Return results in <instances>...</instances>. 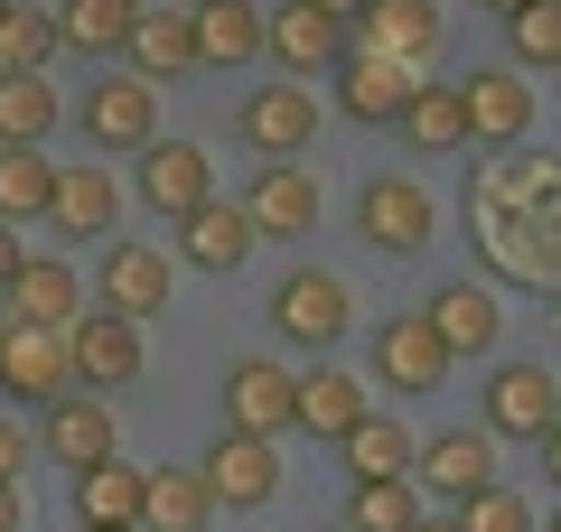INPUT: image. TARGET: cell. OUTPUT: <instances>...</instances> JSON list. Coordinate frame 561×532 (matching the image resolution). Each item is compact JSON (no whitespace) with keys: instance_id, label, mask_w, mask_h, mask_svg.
<instances>
[{"instance_id":"6da1fadb","label":"cell","mask_w":561,"mask_h":532,"mask_svg":"<svg viewBox=\"0 0 561 532\" xmlns=\"http://www.w3.org/2000/svg\"><path fill=\"white\" fill-rule=\"evenodd\" d=\"M356 234L375 243V253H431V234H440V206H431V187H421V177H365L356 187Z\"/></svg>"},{"instance_id":"7a4b0ae2","label":"cell","mask_w":561,"mask_h":532,"mask_svg":"<svg viewBox=\"0 0 561 532\" xmlns=\"http://www.w3.org/2000/svg\"><path fill=\"white\" fill-rule=\"evenodd\" d=\"M66 365H76V393H122V383L150 374V346H140L131 317L113 309H84L76 327H66Z\"/></svg>"},{"instance_id":"3957f363","label":"cell","mask_w":561,"mask_h":532,"mask_svg":"<svg viewBox=\"0 0 561 532\" xmlns=\"http://www.w3.org/2000/svg\"><path fill=\"white\" fill-rule=\"evenodd\" d=\"M346 317H356V299H346V280L319 271V262H300V271L272 290V327L290 336V346H309V355H337Z\"/></svg>"},{"instance_id":"277c9868","label":"cell","mask_w":561,"mask_h":532,"mask_svg":"<svg viewBox=\"0 0 561 532\" xmlns=\"http://www.w3.org/2000/svg\"><path fill=\"white\" fill-rule=\"evenodd\" d=\"M440 38H449L440 0H365L356 20H346V47H365V57H393V66H412V76L440 57Z\"/></svg>"},{"instance_id":"5b68a950","label":"cell","mask_w":561,"mask_h":532,"mask_svg":"<svg viewBox=\"0 0 561 532\" xmlns=\"http://www.w3.org/2000/svg\"><path fill=\"white\" fill-rule=\"evenodd\" d=\"M243 224H253V234L262 243H300V234H319V177H309L300 169V159H262V169H253V187H243Z\"/></svg>"},{"instance_id":"8992f818","label":"cell","mask_w":561,"mask_h":532,"mask_svg":"<svg viewBox=\"0 0 561 532\" xmlns=\"http://www.w3.org/2000/svg\"><path fill=\"white\" fill-rule=\"evenodd\" d=\"M412 476H421L412 495H431L440 513H468L486 486H505V476H496V449H486V430H440L431 449H412Z\"/></svg>"},{"instance_id":"52a82bcc","label":"cell","mask_w":561,"mask_h":532,"mask_svg":"<svg viewBox=\"0 0 561 532\" xmlns=\"http://www.w3.org/2000/svg\"><path fill=\"white\" fill-rule=\"evenodd\" d=\"M84 140H94L103 159H140L150 140H160V84H140V76H103L94 94H84Z\"/></svg>"},{"instance_id":"ba28073f","label":"cell","mask_w":561,"mask_h":532,"mask_svg":"<svg viewBox=\"0 0 561 532\" xmlns=\"http://www.w3.org/2000/svg\"><path fill=\"white\" fill-rule=\"evenodd\" d=\"M234 131L253 159H300L309 140H319V94L309 84H253V94L234 103Z\"/></svg>"},{"instance_id":"9c48e42d","label":"cell","mask_w":561,"mask_h":532,"mask_svg":"<svg viewBox=\"0 0 561 532\" xmlns=\"http://www.w3.org/2000/svg\"><path fill=\"white\" fill-rule=\"evenodd\" d=\"M169 280H179V262H169L160 243L113 234V243H103V271H94V299H103L113 317H131V327H140V317L169 309Z\"/></svg>"},{"instance_id":"30bf717a","label":"cell","mask_w":561,"mask_h":532,"mask_svg":"<svg viewBox=\"0 0 561 532\" xmlns=\"http://www.w3.org/2000/svg\"><path fill=\"white\" fill-rule=\"evenodd\" d=\"M0 393L10 402H57L76 393V365H66V327H20V317H0Z\"/></svg>"},{"instance_id":"8fae6325","label":"cell","mask_w":561,"mask_h":532,"mask_svg":"<svg viewBox=\"0 0 561 532\" xmlns=\"http://www.w3.org/2000/svg\"><path fill=\"white\" fill-rule=\"evenodd\" d=\"M38 449L57 458L66 476H84V467H103V458H122L113 402H103V393H57V402L38 412Z\"/></svg>"},{"instance_id":"7c38bea8","label":"cell","mask_w":561,"mask_h":532,"mask_svg":"<svg viewBox=\"0 0 561 532\" xmlns=\"http://www.w3.org/2000/svg\"><path fill=\"white\" fill-rule=\"evenodd\" d=\"M459 122L486 150H515V140L534 131V84H524L515 66H478V76H459Z\"/></svg>"},{"instance_id":"4fadbf2b","label":"cell","mask_w":561,"mask_h":532,"mask_svg":"<svg viewBox=\"0 0 561 532\" xmlns=\"http://www.w3.org/2000/svg\"><path fill=\"white\" fill-rule=\"evenodd\" d=\"M197 476H206V495H216V505L262 513V505L280 495V449H272V439H243V430H225L216 449L197 458Z\"/></svg>"},{"instance_id":"5bb4252c","label":"cell","mask_w":561,"mask_h":532,"mask_svg":"<svg viewBox=\"0 0 561 532\" xmlns=\"http://www.w3.org/2000/svg\"><path fill=\"white\" fill-rule=\"evenodd\" d=\"M561 420L552 365H496L486 374V439H542Z\"/></svg>"},{"instance_id":"9a60e30c","label":"cell","mask_w":561,"mask_h":532,"mask_svg":"<svg viewBox=\"0 0 561 532\" xmlns=\"http://www.w3.org/2000/svg\"><path fill=\"white\" fill-rule=\"evenodd\" d=\"M449 365H459V355L431 336V317H421V309H412V317H383V327H375V383H393V393H440Z\"/></svg>"},{"instance_id":"2e32d148","label":"cell","mask_w":561,"mask_h":532,"mask_svg":"<svg viewBox=\"0 0 561 532\" xmlns=\"http://www.w3.org/2000/svg\"><path fill=\"white\" fill-rule=\"evenodd\" d=\"M356 420H365V383L346 374L337 355H319L309 374H290V430H309V439H328V449H337Z\"/></svg>"},{"instance_id":"e0dca14e","label":"cell","mask_w":561,"mask_h":532,"mask_svg":"<svg viewBox=\"0 0 561 532\" xmlns=\"http://www.w3.org/2000/svg\"><path fill=\"white\" fill-rule=\"evenodd\" d=\"M140 197L160 206L169 224H187L206 197H216V169H206V150H197V140H169V131H160L150 150H140Z\"/></svg>"},{"instance_id":"ac0fdd59","label":"cell","mask_w":561,"mask_h":532,"mask_svg":"<svg viewBox=\"0 0 561 532\" xmlns=\"http://www.w3.org/2000/svg\"><path fill=\"white\" fill-rule=\"evenodd\" d=\"M262 47H272L290 76H328V66L346 57V20H328L309 0H280V10H262Z\"/></svg>"},{"instance_id":"d6986e66","label":"cell","mask_w":561,"mask_h":532,"mask_svg":"<svg viewBox=\"0 0 561 532\" xmlns=\"http://www.w3.org/2000/svg\"><path fill=\"white\" fill-rule=\"evenodd\" d=\"M10 317H20V327H76L84 317V271L76 262H57V253H38V262H20V271H10Z\"/></svg>"},{"instance_id":"ffe728a7","label":"cell","mask_w":561,"mask_h":532,"mask_svg":"<svg viewBox=\"0 0 561 532\" xmlns=\"http://www.w3.org/2000/svg\"><path fill=\"white\" fill-rule=\"evenodd\" d=\"M225 430H243V439L290 430V374H280L272 355H243L234 374H225Z\"/></svg>"},{"instance_id":"44dd1931","label":"cell","mask_w":561,"mask_h":532,"mask_svg":"<svg viewBox=\"0 0 561 532\" xmlns=\"http://www.w3.org/2000/svg\"><path fill=\"white\" fill-rule=\"evenodd\" d=\"M328 76H337V113L346 122H393L402 103H412V66H393V57H365V47H346L337 66H328Z\"/></svg>"},{"instance_id":"7402d4cb","label":"cell","mask_w":561,"mask_h":532,"mask_svg":"<svg viewBox=\"0 0 561 532\" xmlns=\"http://www.w3.org/2000/svg\"><path fill=\"white\" fill-rule=\"evenodd\" d=\"M47 216H57V234L76 243H113L122 234V197H113V169H57V197H47Z\"/></svg>"},{"instance_id":"603a6c76","label":"cell","mask_w":561,"mask_h":532,"mask_svg":"<svg viewBox=\"0 0 561 532\" xmlns=\"http://www.w3.org/2000/svg\"><path fill=\"white\" fill-rule=\"evenodd\" d=\"M253 243H262V234L243 224V206H225V197H206L197 216L179 224V253H187V271H216V280H225V271H243V262H253Z\"/></svg>"},{"instance_id":"cb8c5ba5","label":"cell","mask_w":561,"mask_h":532,"mask_svg":"<svg viewBox=\"0 0 561 532\" xmlns=\"http://www.w3.org/2000/svg\"><path fill=\"white\" fill-rule=\"evenodd\" d=\"M206 513H216V495H206V476L187 467H140V532H206Z\"/></svg>"},{"instance_id":"d4e9b609","label":"cell","mask_w":561,"mask_h":532,"mask_svg":"<svg viewBox=\"0 0 561 532\" xmlns=\"http://www.w3.org/2000/svg\"><path fill=\"white\" fill-rule=\"evenodd\" d=\"M421 317H431V336H440L449 355H486V346H496V327H505V309H496V290H486V280H449Z\"/></svg>"},{"instance_id":"484cf974","label":"cell","mask_w":561,"mask_h":532,"mask_svg":"<svg viewBox=\"0 0 561 532\" xmlns=\"http://www.w3.org/2000/svg\"><path fill=\"white\" fill-rule=\"evenodd\" d=\"M122 57H131V76H140V84L187 76V66H197V28H187V10H140L131 38H122Z\"/></svg>"},{"instance_id":"4316f807","label":"cell","mask_w":561,"mask_h":532,"mask_svg":"<svg viewBox=\"0 0 561 532\" xmlns=\"http://www.w3.org/2000/svg\"><path fill=\"white\" fill-rule=\"evenodd\" d=\"M76 523L84 532H140V467L131 458H103L76 476Z\"/></svg>"},{"instance_id":"83f0119b","label":"cell","mask_w":561,"mask_h":532,"mask_svg":"<svg viewBox=\"0 0 561 532\" xmlns=\"http://www.w3.org/2000/svg\"><path fill=\"white\" fill-rule=\"evenodd\" d=\"M187 28H197V66H243V57H262V0H197Z\"/></svg>"},{"instance_id":"f1b7e54d","label":"cell","mask_w":561,"mask_h":532,"mask_svg":"<svg viewBox=\"0 0 561 532\" xmlns=\"http://www.w3.org/2000/svg\"><path fill=\"white\" fill-rule=\"evenodd\" d=\"M47 20H57V47H76V57H122L140 0H57Z\"/></svg>"},{"instance_id":"f546056e","label":"cell","mask_w":561,"mask_h":532,"mask_svg":"<svg viewBox=\"0 0 561 532\" xmlns=\"http://www.w3.org/2000/svg\"><path fill=\"white\" fill-rule=\"evenodd\" d=\"M393 131L412 140L421 159H449V150H468V122H459V84H412V103L393 113Z\"/></svg>"},{"instance_id":"4dcf8cb0","label":"cell","mask_w":561,"mask_h":532,"mask_svg":"<svg viewBox=\"0 0 561 532\" xmlns=\"http://www.w3.org/2000/svg\"><path fill=\"white\" fill-rule=\"evenodd\" d=\"M337 458H346V476H356V486H383V476H412V430H402V420H375V412H365L356 430L337 439Z\"/></svg>"},{"instance_id":"1f68e13d","label":"cell","mask_w":561,"mask_h":532,"mask_svg":"<svg viewBox=\"0 0 561 532\" xmlns=\"http://www.w3.org/2000/svg\"><path fill=\"white\" fill-rule=\"evenodd\" d=\"M47 131H57V84L0 76V150H47Z\"/></svg>"},{"instance_id":"d6a6232c","label":"cell","mask_w":561,"mask_h":532,"mask_svg":"<svg viewBox=\"0 0 561 532\" xmlns=\"http://www.w3.org/2000/svg\"><path fill=\"white\" fill-rule=\"evenodd\" d=\"M47 57H57V20L38 0H10L0 10V76H47Z\"/></svg>"},{"instance_id":"836d02e7","label":"cell","mask_w":561,"mask_h":532,"mask_svg":"<svg viewBox=\"0 0 561 532\" xmlns=\"http://www.w3.org/2000/svg\"><path fill=\"white\" fill-rule=\"evenodd\" d=\"M47 197H57V169H47L38 150H0V224L47 216Z\"/></svg>"},{"instance_id":"e575fe53","label":"cell","mask_w":561,"mask_h":532,"mask_svg":"<svg viewBox=\"0 0 561 532\" xmlns=\"http://www.w3.org/2000/svg\"><path fill=\"white\" fill-rule=\"evenodd\" d=\"M421 495H412V476H383V486H356V505H346V532H412L421 523Z\"/></svg>"},{"instance_id":"d590c367","label":"cell","mask_w":561,"mask_h":532,"mask_svg":"<svg viewBox=\"0 0 561 532\" xmlns=\"http://www.w3.org/2000/svg\"><path fill=\"white\" fill-rule=\"evenodd\" d=\"M505 47H515V76L524 66H561V0H534L505 20Z\"/></svg>"},{"instance_id":"8d00e7d4","label":"cell","mask_w":561,"mask_h":532,"mask_svg":"<svg viewBox=\"0 0 561 532\" xmlns=\"http://www.w3.org/2000/svg\"><path fill=\"white\" fill-rule=\"evenodd\" d=\"M459 523H468V532H534V505H524L515 486H486L478 505L459 513Z\"/></svg>"},{"instance_id":"74e56055","label":"cell","mask_w":561,"mask_h":532,"mask_svg":"<svg viewBox=\"0 0 561 532\" xmlns=\"http://www.w3.org/2000/svg\"><path fill=\"white\" fill-rule=\"evenodd\" d=\"M28 458H38V449H28V430H20V420H0V486H20Z\"/></svg>"},{"instance_id":"f35d334b","label":"cell","mask_w":561,"mask_h":532,"mask_svg":"<svg viewBox=\"0 0 561 532\" xmlns=\"http://www.w3.org/2000/svg\"><path fill=\"white\" fill-rule=\"evenodd\" d=\"M28 262V243H20V224H0V290H10V271Z\"/></svg>"},{"instance_id":"ab89813d","label":"cell","mask_w":561,"mask_h":532,"mask_svg":"<svg viewBox=\"0 0 561 532\" xmlns=\"http://www.w3.org/2000/svg\"><path fill=\"white\" fill-rule=\"evenodd\" d=\"M534 449H542V476H552V486H561V420H552V430L534 439Z\"/></svg>"},{"instance_id":"60d3db41","label":"cell","mask_w":561,"mask_h":532,"mask_svg":"<svg viewBox=\"0 0 561 532\" xmlns=\"http://www.w3.org/2000/svg\"><path fill=\"white\" fill-rule=\"evenodd\" d=\"M0 532H28V513H20V486H0Z\"/></svg>"},{"instance_id":"b9f144b4","label":"cell","mask_w":561,"mask_h":532,"mask_svg":"<svg viewBox=\"0 0 561 532\" xmlns=\"http://www.w3.org/2000/svg\"><path fill=\"white\" fill-rule=\"evenodd\" d=\"M412 532H468V523H459V513H421Z\"/></svg>"},{"instance_id":"7bdbcfd3","label":"cell","mask_w":561,"mask_h":532,"mask_svg":"<svg viewBox=\"0 0 561 532\" xmlns=\"http://www.w3.org/2000/svg\"><path fill=\"white\" fill-rule=\"evenodd\" d=\"M309 10H328V20H356V10H365V0H309Z\"/></svg>"},{"instance_id":"ee69618b","label":"cell","mask_w":561,"mask_h":532,"mask_svg":"<svg viewBox=\"0 0 561 532\" xmlns=\"http://www.w3.org/2000/svg\"><path fill=\"white\" fill-rule=\"evenodd\" d=\"M486 10H496V20H515V10H534V0H486Z\"/></svg>"},{"instance_id":"f6af8a7d","label":"cell","mask_w":561,"mask_h":532,"mask_svg":"<svg viewBox=\"0 0 561 532\" xmlns=\"http://www.w3.org/2000/svg\"><path fill=\"white\" fill-rule=\"evenodd\" d=\"M328 532H346V523H328Z\"/></svg>"},{"instance_id":"bcb514c9","label":"cell","mask_w":561,"mask_h":532,"mask_svg":"<svg viewBox=\"0 0 561 532\" xmlns=\"http://www.w3.org/2000/svg\"><path fill=\"white\" fill-rule=\"evenodd\" d=\"M0 10H10V0H0Z\"/></svg>"},{"instance_id":"7dc6e473","label":"cell","mask_w":561,"mask_h":532,"mask_svg":"<svg viewBox=\"0 0 561 532\" xmlns=\"http://www.w3.org/2000/svg\"><path fill=\"white\" fill-rule=\"evenodd\" d=\"M552 532H561V523H552Z\"/></svg>"}]
</instances>
